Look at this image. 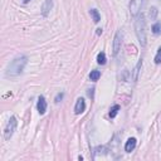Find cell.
<instances>
[{
	"mask_svg": "<svg viewBox=\"0 0 161 161\" xmlns=\"http://www.w3.org/2000/svg\"><path fill=\"white\" fill-rule=\"evenodd\" d=\"M17 125H18V121H17V117L15 116H11L9 118V122L6 125V127L4 130V137L5 140H10V137L13 136L15 129H17Z\"/></svg>",
	"mask_w": 161,
	"mask_h": 161,
	"instance_id": "cell-3",
	"label": "cell"
},
{
	"mask_svg": "<svg viewBox=\"0 0 161 161\" xmlns=\"http://www.w3.org/2000/svg\"><path fill=\"white\" fill-rule=\"evenodd\" d=\"M30 2V0H23V3H24V4H28Z\"/></svg>",
	"mask_w": 161,
	"mask_h": 161,
	"instance_id": "cell-20",
	"label": "cell"
},
{
	"mask_svg": "<svg viewBox=\"0 0 161 161\" xmlns=\"http://www.w3.org/2000/svg\"><path fill=\"white\" fill-rule=\"evenodd\" d=\"M144 5V0H131L130 2V14L132 18H137L141 14V9Z\"/></svg>",
	"mask_w": 161,
	"mask_h": 161,
	"instance_id": "cell-4",
	"label": "cell"
},
{
	"mask_svg": "<svg viewBox=\"0 0 161 161\" xmlns=\"http://www.w3.org/2000/svg\"><path fill=\"white\" fill-rule=\"evenodd\" d=\"M152 33L155 34V36L161 34V23H155V24L152 25Z\"/></svg>",
	"mask_w": 161,
	"mask_h": 161,
	"instance_id": "cell-15",
	"label": "cell"
},
{
	"mask_svg": "<svg viewBox=\"0 0 161 161\" xmlns=\"http://www.w3.org/2000/svg\"><path fill=\"white\" fill-rule=\"evenodd\" d=\"M37 110L40 114H44L45 111H47V101H45V98L43 96L39 97L38 99V103H37Z\"/></svg>",
	"mask_w": 161,
	"mask_h": 161,
	"instance_id": "cell-7",
	"label": "cell"
},
{
	"mask_svg": "<svg viewBox=\"0 0 161 161\" xmlns=\"http://www.w3.org/2000/svg\"><path fill=\"white\" fill-rule=\"evenodd\" d=\"M135 33L137 40L140 42L142 47H145L147 40V32H146V19L144 14H140L135 20Z\"/></svg>",
	"mask_w": 161,
	"mask_h": 161,
	"instance_id": "cell-2",
	"label": "cell"
},
{
	"mask_svg": "<svg viewBox=\"0 0 161 161\" xmlns=\"http://www.w3.org/2000/svg\"><path fill=\"white\" fill-rule=\"evenodd\" d=\"M89 15L92 17V20H93L95 23H99V20H101V15H99V13H98V10H96V9H91V10H89Z\"/></svg>",
	"mask_w": 161,
	"mask_h": 161,
	"instance_id": "cell-11",
	"label": "cell"
},
{
	"mask_svg": "<svg viewBox=\"0 0 161 161\" xmlns=\"http://www.w3.org/2000/svg\"><path fill=\"white\" fill-rule=\"evenodd\" d=\"M63 93H58V95H57V97H55V103H59L61 101H62V98H63Z\"/></svg>",
	"mask_w": 161,
	"mask_h": 161,
	"instance_id": "cell-18",
	"label": "cell"
},
{
	"mask_svg": "<svg viewBox=\"0 0 161 161\" xmlns=\"http://www.w3.org/2000/svg\"><path fill=\"white\" fill-rule=\"evenodd\" d=\"M121 45H122V32L118 30L114 36L113 39V55H117L120 49H121Z\"/></svg>",
	"mask_w": 161,
	"mask_h": 161,
	"instance_id": "cell-5",
	"label": "cell"
},
{
	"mask_svg": "<svg viewBox=\"0 0 161 161\" xmlns=\"http://www.w3.org/2000/svg\"><path fill=\"white\" fill-rule=\"evenodd\" d=\"M106 54H105V52H101V53H98V55H97V63L98 64H106Z\"/></svg>",
	"mask_w": 161,
	"mask_h": 161,
	"instance_id": "cell-13",
	"label": "cell"
},
{
	"mask_svg": "<svg viewBox=\"0 0 161 161\" xmlns=\"http://www.w3.org/2000/svg\"><path fill=\"white\" fill-rule=\"evenodd\" d=\"M156 15H157V9H156V8H151V9H150V18H151V19H155Z\"/></svg>",
	"mask_w": 161,
	"mask_h": 161,
	"instance_id": "cell-17",
	"label": "cell"
},
{
	"mask_svg": "<svg viewBox=\"0 0 161 161\" xmlns=\"http://www.w3.org/2000/svg\"><path fill=\"white\" fill-rule=\"evenodd\" d=\"M141 67H142V61L140 59L139 62H137L136 67H135V69H133V80L136 82L137 79H139V76H140V69H141Z\"/></svg>",
	"mask_w": 161,
	"mask_h": 161,
	"instance_id": "cell-10",
	"label": "cell"
},
{
	"mask_svg": "<svg viewBox=\"0 0 161 161\" xmlns=\"http://www.w3.org/2000/svg\"><path fill=\"white\" fill-rule=\"evenodd\" d=\"M52 8H53V0H45L43 6H42V14H43V17H48V14L51 13Z\"/></svg>",
	"mask_w": 161,
	"mask_h": 161,
	"instance_id": "cell-8",
	"label": "cell"
},
{
	"mask_svg": "<svg viewBox=\"0 0 161 161\" xmlns=\"http://www.w3.org/2000/svg\"><path fill=\"white\" fill-rule=\"evenodd\" d=\"M160 2H161V0H160Z\"/></svg>",
	"mask_w": 161,
	"mask_h": 161,
	"instance_id": "cell-21",
	"label": "cell"
},
{
	"mask_svg": "<svg viewBox=\"0 0 161 161\" xmlns=\"http://www.w3.org/2000/svg\"><path fill=\"white\" fill-rule=\"evenodd\" d=\"M155 63L156 64H160L161 63V47L157 49V53L155 55Z\"/></svg>",
	"mask_w": 161,
	"mask_h": 161,
	"instance_id": "cell-16",
	"label": "cell"
},
{
	"mask_svg": "<svg viewBox=\"0 0 161 161\" xmlns=\"http://www.w3.org/2000/svg\"><path fill=\"white\" fill-rule=\"evenodd\" d=\"M136 144H137V141H136L135 137H131V139H129L127 141H126V144H125V151H126V152L133 151L135 147H136Z\"/></svg>",
	"mask_w": 161,
	"mask_h": 161,
	"instance_id": "cell-9",
	"label": "cell"
},
{
	"mask_svg": "<svg viewBox=\"0 0 161 161\" xmlns=\"http://www.w3.org/2000/svg\"><path fill=\"white\" fill-rule=\"evenodd\" d=\"M27 63H28V58L25 55L17 57V58H14L9 63V66L6 68V72H5V76L6 77H18L19 74L23 73Z\"/></svg>",
	"mask_w": 161,
	"mask_h": 161,
	"instance_id": "cell-1",
	"label": "cell"
},
{
	"mask_svg": "<svg viewBox=\"0 0 161 161\" xmlns=\"http://www.w3.org/2000/svg\"><path fill=\"white\" fill-rule=\"evenodd\" d=\"M99 77H101V72H99V71H92V72L89 73V79L93 80V82L98 80Z\"/></svg>",
	"mask_w": 161,
	"mask_h": 161,
	"instance_id": "cell-14",
	"label": "cell"
},
{
	"mask_svg": "<svg viewBox=\"0 0 161 161\" xmlns=\"http://www.w3.org/2000/svg\"><path fill=\"white\" fill-rule=\"evenodd\" d=\"M121 110V107L118 106V105H113L112 107H111V110H110V117L111 118H114L117 116V113H118V111Z\"/></svg>",
	"mask_w": 161,
	"mask_h": 161,
	"instance_id": "cell-12",
	"label": "cell"
},
{
	"mask_svg": "<svg viewBox=\"0 0 161 161\" xmlns=\"http://www.w3.org/2000/svg\"><path fill=\"white\" fill-rule=\"evenodd\" d=\"M101 33H102V29H97V34H98V36H99Z\"/></svg>",
	"mask_w": 161,
	"mask_h": 161,
	"instance_id": "cell-19",
	"label": "cell"
},
{
	"mask_svg": "<svg viewBox=\"0 0 161 161\" xmlns=\"http://www.w3.org/2000/svg\"><path fill=\"white\" fill-rule=\"evenodd\" d=\"M84 110H86V101L83 98H78L76 102V106H74V113L80 114L82 112H84Z\"/></svg>",
	"mask_w": 161,
	"mask_h": 161,
	"instance_id": "cell-6",
	"label": "cell"
}]
</instances>
